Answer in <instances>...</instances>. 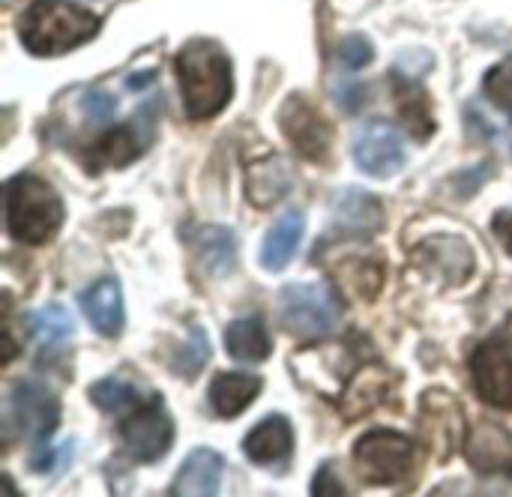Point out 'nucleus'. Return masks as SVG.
<instances>
[{"mask_svg": "<svg viewBox=\"0 0 512 497\" xmlns=\"http://www.w3.org/2000/svg\"><path fill=\"white\" fill-rule=\"evenodd\" d=\"M420 435L438 462H447L465 438V417L459 402L444 390H429L420 399Z\"/></svg>", "mask_w": 512, "mask_h": 497, "instance_id": "obj_7", "label": "nucleus"}, {"mask_svg": "<svg viewBox=\"0 0 512 497\" xmlns=\"http://www.w3.org/2000/svg\"><path fill=\"white\" fill-rule=\"evenodd\" d=\"M372 42L366 36H348L342 45H339V60L348 66V69H360V66H369L372 63Z\"/></svg>", "mask_w": 512, "mask_h": 497, "instance_id": "obj_28", "label": "nucleus"}, {"mask_svg": "<svg viewBox=\"0 0 512 497\" xmlns=\"http://www.w3.org/2000/svg\"><path fill=\"white\" fill-rule=\"evenodd\" d=\"M138 399H141V390L123 378H105V381L90 387V402L102 411H111V414L132 408Z\"/></svg>", "mask_w": 512, "mask_h": 497, "instance_id": "obj_24", "label": "nucleus"}, {"mask_svg": "<svg viewBox=\"0 0 512 497\" xmlns=\"http://www.w3.org/2000/svg\"><path fill=\"white\" fill-rule=\"evenodd\" d=\"M192 249L195 261L204 276L225 279L237 267V237L225 225H204L192 231Z\"/></svg>", "mask_w": 512, "mask_h": 497, "instance_id": "obj_14", "label": "nucleus"}, {"mask_svg": "<svg viewBox=\"0 0 512 497\" xmlns=\"http://www.w3.org/2000/svg\"><path fill=\"white\" fill-rule=\"evenodd\" d=\"M483 93L512 120V54L495 63L483 78Z\"/></svg>", "mask_w": 512, "mask_h": 497, "instance_id": "obj_27", "label": "nucleus"}, {"mask_svg": "<svg viewBox=\"0 0 512 497\" xmlns=\"http://www.w3.org/2000/svg\"><path fill=\"white\" fill-rule=\"evenodd\" d=\"M99 33V18L63 0H36L18 18V36L36 57H57Z\"/></svg>", "mask_w": 512, "mask_h": 497, "instance_id": "obj_2", "label": "nucleus"}, {"mask_svg": "<svg viewBox=\"0 0 512 497\" xmlns=\"http://www.w3.org/2000/svg\"><path fill=\"white\" fill-rule=\"evenodd\" d=\"M279 123L285 138L294 144V150L312 162H324L333 150V126L330 120L303 96L285 99L279 111Z\"/></svg>", "mask_w": 512, "mask_h": 497, "instance_id": "obj_8", "label": "nucleus"}, {"mask_svg": "<svg viewBox=\"0 0 512 497\" xmlns=\"http://www.w3.org/2000/svg\"><path fill=\"white\" fill-rule=\"evenodd\" d=\"M354 162L369 177H393L405 168L408 150L396 126L369 123L354 138Z\"/></svg>", "mask_w": 512, "mask_h": 497, "instance_id": "obj_11", "label": "nucleus"}, {"mask_svg": "<svg viewBox=\"0 0 512 497\" xmlns=\"http://www.w3.org/2000/svg\"><path fill=\"white\" fill-rule=\"evenodd\" d=\"M312 495L315 497H333V495H345L339 477L333 474V465H324L318 474H315V483H312Z\"/></svg>", "mask_w": 512, "mask_h": 497, "instance_id": "obj_30", "label": "nucleus"}, {"mask_svg": "<svg viewBox=\"0 0 512 497\" xmlns=\"http://www.w3.org/2000/svg\"><path fill=\"white\" fill-rule=\"evenodd\" d=\"M222 474H225V459L222 453L210 450V447H198L186 456V462L180 465L174 483H171V495L174 497H213L219 495L222 486Z\"/></svg>", "mask_w": 512, "mask_h": 497, "instance_id": "obj_13", "label": "nucleus"}, {"mask_svg": "<svg viewBox=\"0 0 512 497\" xmlns=\"http://www.w3.org/2000/svg\"><path fill=\"white\" fill-rule=\"evenodd\" d=\"M264 381L258 375H246V372H222L213 378L210 384V405L219 417L231 420L240 411H246L258 393H261Z\"/></svg>", "mask_w": 512, "mask_h": 497, "instance_id": "obj_19", "label": "nucleus"}, {"mask_svg": "<svg viewBox=\"0 0 512 497\" xmlns=\"http://www.w3.org/2000/svg\"><path fill=\"white\" fill-rule=\"evenodd\" d=\"M144 135L138 132L135 123H126V126H117L111 132H105L90 150H93V162L90 168H120V165H129L132 159H138L144 153Z\"/></svg>", "mask_w": 512, "mask_h": 497, "instance_id": "obj_22", "label": "nucleus"}, {"mask_svg": "<svg viewBox=\"0 0 512 497\" xmlns=\"http://www.w3.org/2000/svg\"><path fill=\"white\" fill-rule=\"evenodd\" d=\"M366 276H372V279L384 282V264H381L378 258H351V261H345V264L339 267V279H342V285H345V288H351L354 294H363L366 300H372V297H375V291L369 288V282H363Z\"/></svg>", "mask_w": 512, "mask_h": 497, "instance_id": "obj_26", "label": "nucleus"}, {"mask_svg": "<svg viewBox=\"0 0 512 497\" xmlns=\"http://www.w3.org/2000/svg\"><path fill=\"white\" fill-rule=\"evenodd\" d=\"M414 261L423 273L441 279L444 285H462V282H468V276L474 270L471 246L453 234H435L432 240L420 243L414 252Z\"/></svg>", "mask_w": 512, "mask_h": 497, "instance_id": "obj_12", "label": "nucleus"}, {"mask_svg": "<svg viewBox=\"0 0 512 497\" xmlns=\"http://www.w3.org/2000/svg\"><path fill=\"white\" fill-rule=\"evenodd\" d=\"M210 360V342H207V333L201 327H195L189 333V339L177 348L174 354V372L180 378H198L201 369L207 366Z\"/></svg>", "mask_w": 512, "mask_h": 497, "instance_id": "obj_25", "label": "nucleus"}, {"mask_svg": "<svg viewBox=\"0 0 512 497\" xmlns=\"http://www.w3.org/2000/svg\"><path fill=\"white\" fill-rule=\"evenodd\" d=\"M63 225V201L51 183L36 174L6 180V228L18 243L39 246Z\"/></svg>", "mask_w": 512, "mask_h": 497, "instance_id": "obj_3", "label": "nucleus"}, {"mask_svg": "<svg viewBox=\"0 0 512 497\" xmlns=\"http://www.w3.org/2000/svg\"><path fill=\"white\" fill-rule=\"evenodd\" d=\"M81 309L90 321V327L99 333V336H120L123 333V324H126V312H123V291H120V282L114 276H105L99 279L96 285H90L84 294H81Z\"/></svg>", "mask_w": 512, "mask_h": 497, "instance_id": "obj_15", "label": "nucleus"}, {"mask_svg": "<svg viewBox=\"0 0 512 497\" xmlns=\"http://www.w3.org/2000/svg\"><path fill=\"white\" fill-rule=\"evenodd\" d=\"M120 438L126 453L135 462H159L171 444H174V423L159 399H153L144 408H135L123 423H120Z\"/></svg>", "mask_w": 512, "mask_h": 497, "instance_id": "obj_6", "label": "nucleus"}, {"mask_svg": "<svg viewBox=\"0 0 512 497\" xmlns=\"http://www.w3.org/2000/svg\"><path fill=\"white\" fill-rule=\"evenodd\" d=\"M81 111L87 120H96V123H108L111 114H114V96L105 93V90H87L81 96Z\"/></svg>", "mask_w": 512, "mask_h": 497, "instance_id": "obj_29", "label": "nucleus"}, {"mask_svg": "<svg viewBox=\"0 0 512 497\" xmlns=\"http://www.w3.org/2000/svg\"><path fill=\"white\" fill-rule=\"evenodd\" d=\"M468 459L474 468L486 474H510L512 471V441L498 426H480V432L468 444Z\"/></svg>", "mask_w": 512, "mask_h": 497, "instance_id": "obj_21", "label": "nucleus"}, {"mask_svg": "<svg viewBox=\"0 0 512 497\" xmlns=\"http://www.w3.org/2000/svg\"><path fill=\"white\" fill-rule=\"evenodd\" d=\"M9 423L24 438L45 441L60 423V402L48 387L36 381H18L9 396Z\"/></svg>", "mask_w": 512, "mask_h": 497, "instance_id": "obj_9", "label": "nucleus"}, {"mask_svg": "<svg viewBox=\"0 0 512 497\" xmlns=\"http://www.w3.org/2000/svg\"><path fill=\"white\" fill-rule=\"evenodd\" d=\"M477 393L492 408H512V339H489L471 360Z\"/></svg>", "mask_w": 512, "mask_h": 497, "instance_id": "obj_10", "label": "nucleus"}, {"mask_svg": "<svg viewBox=\"0 0 512 497\" xmlns=\"http://www.w3.org/2000/svg\"><path fill=\"white\" fill-rule=\"evenodd\" d=\"M30 327H33V336H36L39 345H60L75 333V324H72L69 312L63 306H57V303L42 306L39 312H33Z\"/></svg>", "mask_w": 512, "mask_h": 497, "instance_id": "obj_23", "label": "nucleus"}, {"mask_svg": "<svg viewBox=\"0 0 512 497\" xmlns=\"http://www.w3.org/2000/svg\"><path fill=\"white\" fill-rule=\"evenodd\" d=\"M279 321L285 333L315 342L336 333L342 321V303L324 282H297L279 291Z\"/></svg>", "mask_w": 512, "mask_h": 497, "instance_id": "obj_4", "label": "nucleus"}, {"mask_svg": "<svg viewBox=\"0 0 512 497\" xmlns=\"http://www.w3.org/2000/svg\"><path fill=\"white\" fill-rule=\"evenodd\" d=\"M492 231H495V237L501 240V246H504V249H507V252L512 255V207H507V210H498V213H495Z\"/></svg>", "mask_w": 512, "mask_h": 497, "instance_id": "obj_31", "label": "nucleus"}, {"mask_svg": "<svg viewBox=\"0 0 512 497\" xmlns=\"http://www.w3.org/2000/svg\"><path fill=\"white\" fill-rule=\"evenodd\" d=\"M303 231H306V219H303L300 210H288L285 216H279L273 222V228L267 231L264 243H261V264H264V270H270V273L285 270L294 261V255H297Z\"/></svg>", "mask_w": 512, "mask_h": 497, "instance_id": "obj_18", "label": "nucleus"}, {"mask_svg": "<svg viewBox=\"0 0 512 497\" xmlns=\"http://www.w3.org/2000/svg\"><path fill=\"white\" fill-rule=\"evenodd\" d=\"M354 462L366 483L393 486L408 480L414 468V444L390 429H375L354 444Z\"/></svg>", "mask_w": 512, "mask_h": 497, "instance_id": "obj_5", "label": "nucleus"}, {"mask_svg": "<svg viewBox=\"0 0 512 497\" xmlns=\"http://www.w3.org/2000/svg\"><path fill=\"white\" fill-rule=\"evenodd\" d=\"M294 450V429L288 423V417L273 414L264 423H258L246 441H243V453L258 462V465H273V462H285Z\"/></svg>", "mask_w": 512, "mask_h": 497, "instance_id": "obj_17", "label": "nucleus"}, {"mask_svg": "<svg viewBox=\"0 0 512 497\" xmlns=\"http://www.w3.org/2000/svg\"><path fill=\"white\" fill-rule=\"evenodd\" d=\"M177 81L189 120L216 117L234 93L231 60L213 39H192L177 54Z\"/></svg>", "mask_w": 512, "mask_h": 497, "instance_id": "obj_1", "label": "nucleus"}, {"mask_svg": "<svg viewBox=\"0 0 512 497\" xmlns=\"http://www.w3.org/2000/svg\"><path fill=\"white\" fill-rule=\"evenodd\" d=\"M225 348L231 354V360L237 363H264L273 354V342L267 333V324L261 318H240L234 324H228L225 330Z\"/></svg>", "mask_w": 512, "mask_h": 497, "instance_id": "obj_20", "label": "nucleus"}, {"mask_svg": "<svg viewBox=\"0 0 512 497\" xmlns=\"http://www.w3.org/2000/svg\"><path fill=\"white\" fill-rule=\"evenodd\" d=\"M333 216L339 228L351 234H378L384 228V207L372 192L363 189H342L333 201Z\"/></svg>", "mask_w": 512, "mask_h": 497, "instance_id": "obj_16", "label": "nucleus"}]
</instances>
